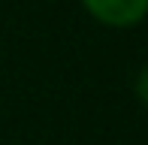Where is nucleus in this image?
I'll use <instances>...</instances> for the list:
<instances>
[{
  "label": "nucleus",
  "mask_w": 148,
  "mask_h": 145,
  "mask_svg": "<svg viewBox=\"0 0 148 145\" xmlns=\"http://www.w3.org/2000/svg\"><path fill=\"white\" fill-rule=\"evenodd\" d=\"M79 3L97 24L109 30H133L148 18V0H79Z\"/></svg>",
  "instance_id": "nucleus-1"
},
{
  "label": "nucleus",
  "mask_w": 148,
  "mask_h": 145,
  "mask_svg": "<svg viewBox=\"0 0 148 145\" xmlns=\"http://www.w3.org/2000/svg\"><path fill=\"white\" fill-rule=\"evenodd\" d=\"M133 94H136L139 106H145V109H148V61L139 67L136 79H133Z\"/></svg>",
  "instance_id": "nucleus-2"
}]
</instances>
